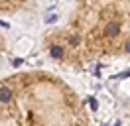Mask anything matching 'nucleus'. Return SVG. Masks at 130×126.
<instances>
[{
	"instance_id": "nucleus-1",
	"label": "nucleus",
	"mask_w": 130,
	"mask_h": 126,
	"mask_svg": "<svg viewBox=\"0 0 130 126\" xmlns=\"http://www.w3.org/2000/svg\"><path fill=\"white\" fill-rule=\"evenodd\" d=\"M12 99H14V91L8 85H0V102L2 104H8Z\"/></svg>"
},
{
	"instance_id": "nucleus-2",
	"label": "nucleus",
	"mask_w": 130,
	"mask_h": 126,
	"mask_svg": "<svg viewBox=\"0 0 130 126\" xmlns=\"http://www.w3.org/2000/svg\"><path fill=\"white\" fill-rule=\"evenodd\" d=\"M118 32H120V24L110 22V24H106V28H105V36L106 38H114V36H118Z\"/></svg>"
},
{
	"instance_id": "nucleus-3",
	"label": "nucleus",
	"mask_w": 130,
	"mask_h": 126,
	"mask_svg": "<svg viewBox=\"0 0 130 126\" xmlns=\"http://www.w3.org/2000/svg\"><path fill=\"white\" fill-rule=\"evenodd\" d=\"M49 55H51L53 59H61V57L65 55V49L61 45H51L49 47Z\"/></svg>"
},
{
	"instance_id": "nucleus-4",
	"label": "nucleus",
	"mask_w": 130,
	"mask_h": 126,
	"mask_svg": "<svg viewBox=\"0 0 130 126\" xmlns=\"http://www.w3.org/2000/svg\"><path fill=\"white\" fill-rule=\"evenodd\" d=\"M124 47H126V53H130V39L126 41V45H124Z\"/></svg>"
}]
</instances>
